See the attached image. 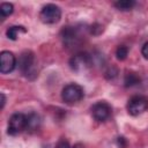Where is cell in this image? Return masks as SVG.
Returning <instances> with one entry per match:
<instances>
[{"label":"cell","instance_id":"1","mask_svg":"<svg viewBox=\"0 0 148 148\" xmlns=\"http://www.w3.org/2000/svg\"><path fill=\"white\" fill-rule=\"evenodd\" d=\"M84 96L83 88L77 83H68L61 91V98L66 104H75Z\"/></svg>","mask_w":148,"mask_h":148},{"label":"cell","instance_id":"2","mask_svg":"<svg viewBox=\"0 0 148 148\" xmlns=\"http://www.w3.org/2000/svg\"><path fill=\"white\" fill-rule=\"evenodd\" d=\"M18 68L25 77H32L36 75L35 54L31 51H24L18 59Z\"/></svg>","mask_w":148,"mask_h":148},{"label":"cell","instance_id":"3","mask_svg":"<svg viewBox=\"0 0 148 148\" xmlns=\"http://www.w3.org/2000/svg\"><path fill=\"white\" fill-rule=\"evenodd\" d=\"M61 17V9L54 3L45 5L39 13V18L45 24H54L60 21Z\"/></svg>","mask_w":148,"mask_h":148},{"label":"cell","instance_id":"4","mask_svg":"<svg viewBox=\"0 0 148 148\" xmlns=\"http://www.w3.org/2000/svg\"><path fill=\"white\" fill-rule=\"evenodd\" d=\"M23 130H27V116L23 113H14L9 118L7 132L9 135H17Z\"/></svg>","mask_w":148,"mask_h":148},{"label":"cell","instance_id":"5","mask_svg":"<svg viewBox=\"0 0 148 148\" xmlns=\"http://www.w3.org/2000/svg\"><path fill=\"white\" fill-rule=\"evenodd\" d=\"M148 109V99L145 96H133L128 99L127 111L131 116H139Z\"/></svg>","mask_w":148,"mask_h":148},{"label":"cell","instance_id":"6","mask_svg":"<svg viewBox=\"0 0 148 148\" xmlns=\"http://www.w3.org/2000/svg\"><path fill=\"white\" fill-rule=\"evenodd\" d=\"M69 66L75 72H82L91 66V57L86 52L76 53L69 59Z\"/></svg>","mask_w":148,"mask_h":148},{"label":"cell","instance_id":"7","mask_svg":"<svg viewBox=\"0 0 148 148\" xmlns=\"http://www.w3.org/2000/svg\"><path fill=\"white\" fill-rule=\"evenodd\" d=\"M91 114L97 121H105L111 116V106L104 101L96 102L91 106Z\"/></svg>","mask_w":148,"mask_h":148},{"label":"cell","instance_id":"8","mask_svg":"<svg viewBox=\"0 0 148 148\" xmlns=\"http://www.w3.org/2000/svg\"><path fill=\"white\" fill-rule=\"evenodd\" d=\"M16 66V58L10 51H2L0 53V72L2 74H8L14 71Z\"/></svg>","mask_w":148,"mask_h":148},{"label":"cell","instance_id":"9","mask_svg":"<svg viewBox=\"0 0 148 148\" xmlns=\"http://www.w3.org/2000/svg\"><path fill=\"white\" fill-rule=\"evenodd\" d=\"M61 38L64 40V44L67 46H75L80 43V34L76 28L74 27H66L61 31Z\"/></svg>","mask_w":148,"mask_h":148},{"label":"cell","instance_id":"10","mask_svg":"<svg viewBox=\"0 0 148 148\" xmlns=\"http://www.w3.org/2000/svg\"><path fill=\"white\" fill-rule=\"evenodd\" d=\"M25 32H27V29L24 27H22V25H13V27H9L7 29L6 35H7V37L9 39L15 40V39H17L20 34H25Z\"/></svg>","mask_w":148,"mask_h":148},{"label":"cell","instance_id":"11","mask_svg":"<svg viewBox=\"0 0 148 148\" xmlns=\"http://www.w3.org/2000/svg\"><path fill=\"white\" fill-rule=\"evenodd\" d=\"M39 125H40V119L38 114L31 112L30 114L27 116V130L35 131L39 127Z\"/></svg>","mask_w":148,"mask_h":148},{"label":"cell","instance_id":"12","mask_svg":"<svg viewBox=\"0 0 148 148\" xmlns=\"http://www.w3.org/2000/svg\"><path fill=\"white\" fill-rule=\"evenodd\" d=\"M124 83H125V87H133V86H136L138 83H140V77L136 73H127L125 75V79H124Z\"/></svg>","mask_w":148,"mask_h":148},{"label":"cell","instance_id":"13","mask_svg":"<svg viewBox=\"0 0 148 148\" xmlns=\"http://www.w3.org/2000/svg\"><path fill=\"white\" fill-rule=\"evenodd\" d=\"M135 6V1L133 0H120L114 2V7L119 10H131Z\"/></svg>","mask_w":148,"mask_h":148},{"label":"cell","instance_id":"14","mask_svg":"<svg viewBox=\"0 0 148 148\" xmlns=\"http://www.w3.org/2000/svg\"><path fill=\"white\" fill-rule=\"evenodd\" d=\"M13 12H14V6H13L12 3H9V2H3V3H1V6H0V14H1L2 17L9 16Z\"/></svg>","mask_w":148,"mask_h":148},{"label":"cell","instance_id":"15","mask_svg":"<svg viewBox=\"0 0 148 148\" xmlns=\"http://www.w3.org/2000/svg\"><path fill=\"white\" fill-rule=\"evenodd\" d=\"M127 54H128V49L127 46L125 45H120L117 47L116 50V56H117V59L118 60H125L127 58Z\"/></svg>","mask_w":148,"mask_h":148},{"label":"cell","instance_id":"16","mask_svg":"<svg viewBox=\"0 0 148 148\" xmlns=\"http://www.w3.org/2000/svg\"><path fill=\"white\" fill-rule=\"evenodd\" d=\"M56 148H71V146H69V143H68V141H67V140L61 139V140L57 143Z\"/></svg>","mask_w":148,"mask_h":148},{"label":"cell","instance_id":"17","mask_svg":"<svg viewBox=\"0 0 148 148\" xmlns=\"http://www.w3.org/2000/svg\"><path fill=\"white\" fill-rule=\"evenodd\" d=\"M141 53H142L143 58L148 60V42H146V43L143 44V46H142V49H141Z\"/></svg>","mask_w":148,"mask_h":148},{"label":"cell","instance_id":"18","mask_svg":"<svg viewBox=\"0 0 148 148\" xmlns=\"http://www.w3.org/2000/svg\"><path fill=\"white\" fill-rule=\"evenodd\" d=\"M0 98H1V104H0V108H1V109H3L5 103H6V97H5V95H3L2 92L0 94Z\"/></svg>","mask_w":148,"mask_h":148},{"label":"cell","instance_id":"19","mask_svg":"<svg viewBox=\"0 0 148 148\" xmlns=\"http://www.w3.org/2000/svg\"><path fill=\"white\" fill-rule=\"evenodd\" d=\"M73 148H84V146H83L82 143H80V142H79V143H75Z\"/></svg>","mask_w":148,"mask_h":148}]
</instances>
